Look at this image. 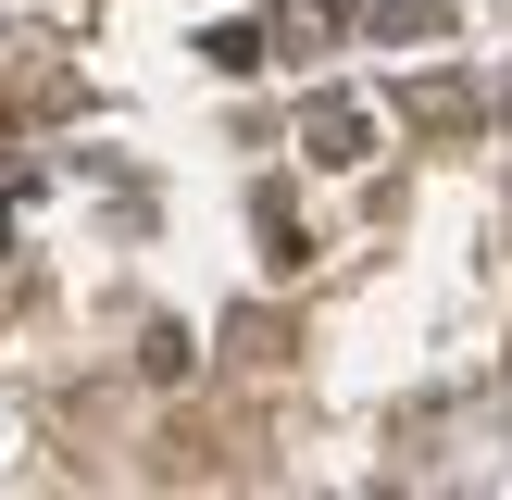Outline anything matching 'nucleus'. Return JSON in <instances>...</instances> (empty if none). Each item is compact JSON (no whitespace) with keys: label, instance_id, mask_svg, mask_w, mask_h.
I'll list each match as a JSON object with an SVG mask.
<instances>
[{"label":"nucleus","instance_id":"nucleus-2","mask_svg":"<svg viewBox=\"0 0 512 500\" xmlns=\"http://www.w3.org/2000/svg\"><path fill=\"white\" fill-rule=\"evenodd\" d=\"M350 13H363V38L413 50V38H438V25H450V0H350Z\"/></svg>","mask_w":512,"mask_h":500},{"label":"nucleus","instance_id":"nucleus-1","mask_svg":"<svg viewBox=\"0 0 512 500\" xmlns=\"http://www.w3.org/2000/svg\"><path fill=\"white\" fill-rule=\"evenodd\" d=\"M300 138H313V163H363V138H375V113H363V100H338V88H325L313 113H300Z\"/></svg>","mask_w":512,"mask_h":500}]
</instances>
